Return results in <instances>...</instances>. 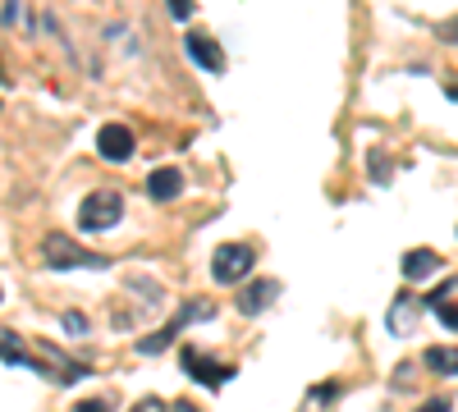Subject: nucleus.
Wrapping results in <instances>:
<instances>
[{
  "label": "nucleus",
  "mask_w": 458,
  "mask_h": 412,
  "mask_svg": "<svg viewBox=\"0 0 458 412\" xmlns=\"http://www.w3.org/2000/svg\"><path fill=\"white\" fill-rule=\"evenodd\" d=\"M42 261L51 271H106L110 266V256L88 252L83 243H73L69 234H47L42 239Z\"/></svg>",
  "instance_id": "1"
},
{
  "label": "nucleus",
  "mask_w": 458,
  "mask_h": 412,
  "mask_svg": "<svg viewBox=\"0 0 458 412\" xmlns=\"http://www.w3.org/2000/svg\"><path fill=\"white\" fill-rule=\"evenodd\" d=\"M120 215H124V198L114 189H97L79 202V230L83 234H106V230L120 224Z\"/></svg>",
  "instance_id": "2"
},
{
  "label": "nucleus",
  "mask_w": 458,
  "mask_h": 412,
  "mask_svg": "<svg viewBox=\"0 0 458 412\" xmlns=\"http://www.w3.org/2000/svg\"><path fill=\"white\" fill-rule=\"evenodd\" d=\"M28 366H32V371H42V376L55 381V385H73V381H83V376H88V366H73V357L60 353V349L47 344V340H37V344H32Z\"/></svg>",
  "instance_id": "3"
},
{
  "label": "nucleus",
  "mask_w": 458,
  "mask_h": 412,
  "mask_svg": "<svg viewBox=\"0 0 458 412\" xmlns=\"http://www.w3.org/2000/svg\"><path fill=\"white\" fill-rule=\"evenodd\" d=\"M252 266H257V252H252L248 243H225V248L211 256V280H216V284H243Z\"/></svg>",
  "instance_id": "4"
},
{
  "label": "nucleus",
  "mask_w": 458,
  "mask_h": 412,
  "mask_svg": "<svg viewBox=\"0 0 458 412\" xmlns=\"http://www.w3.org/2000/svg\"><path fill=\"white\" fill-rule=\"evenodd\" d=\"M179 366H183V376H193V381L207 385V390H220L225 381H234V366L211 362L202 349H183V353H179Z\"/></svg>",
  "instance_id": "5"
},
{
  "label": "nucleus",
  "mask_w": 458,
  "mask_h": 412,
  "mask_svg": "<svg viewBox=\"0 0 458 412\" xmlns=\"http://www.w3.org/2000/svg\"><path fill=\"white\" fill-rule=\"evenodd\" d=\"M97 152H101L106 161H114V165H124V161L138 152V138H133V129H124V124H106V129L97 133Z\"/></svg>",
  "instance_id": "6"
},
{
  "label": "nucleus",
  "mask_w": 458,
  "mask_h": 412,
  "mask_svg": "<svg viewBox=\"0 0 458 412\" xmlns=\"http://www.w3.org/2000/svg\"><path fill=\"white\" fill-rule=\"evenodd\" d=\"M183 51H188V60H193L198 69H207V73H220L225 69V51L211 42V37H202V32H188L183 37Z\"/></svg>",
  "instance_id": "7"
},
{
  "label": "nucleus",
  "mask_w": 458,
  "mask_h": 412,
  "mask_svg": "<svg viewBox=\"0 0 458 412\" xmlns=\"http://www.w3.org/2000/svg\"><path fill=\"white\" fill-rule=\"evenodd\" d=\"M280 298V284L276 280H257V284H248V289H239V312L243 316H257V312H266Z\"/></svg>",
  "instance_id": "8"
},
{
  "label": "nucleus",
  "mask_w": 458,
  "mask_h": 412,
  "mask_svg": "<svg viewBox=\"0 0 458 412\" xmlns=\"http://www.w3.org/2000/svg\"><path fill=\"white\" fill-rule=\"evenodd\" d=\"M427 307L440 316V325H449V330H458V280H449V284H440L431 298H427Z\"/></svg>",
  "instance_id": "9"
},
{
  "label": "nucleus",
  "mask_w": 458,
  "mask_h": 412,
  "mask_svg": "<svg viewBox=\"0 0 458 412\" xmlns=\"http://www.w3.org/2000/svg\"><path fill=\"white\" fill-rule=\"evenodd\" d=\"M436 266H440V256H436L431 248H412V252H403V261H399L403 280H427Z\"/></svg>",
  "instance_id": "10"
},
{
  "label": "nucleus",
  "mask_w": 458,
  "mask_h": 412,
  "mask_svg": "<svg viewBox=\"0 0 458 412\" xmlns=\"http://www.w3.org/2000/svg\"><path fill=\"white\" fill-rule=\"evenodd\" d=\"M147 193L157 198V202H174L183 193V174L179 170H157V174H147Z\"/></svg>",
  "instance_id": "11"
},
{
  "label": "nucleus",
  "mask_w": 458,
  "mask_h": 412,
  "mask_svg": "<svg viewBox=\"0 0 458 412\" xmlns=\"http://www.w3.org/2000/svg\"><path fill=\"white\" fill-rule=\"evenodd\" d=\"M179 334H183V330L170 321V325H161L157 334H147V340H138V353H142V357H157V353H165V349L179 340Z\"/></svg>",
  "instance_id": "12"
},
{
  "label": "nucleus",
  "mask_w": 458,
  "mask_h": 412,
  "mask_svg": "<svg viewBox=\"0 0 458 412\" xmlns=\"http://www.w3.org/2000/svg\"><path fill=\"white\" fill-rule=\"evenodd\" d=\"M0 362H10V366H28V349L23 340L10 330V325H0Z\"/></svg>",
  "instance_id": "13"
},
{
  "label": "nucleus",
  "mask_w": 458,
  "mask_h": 412,
  "mask_svg": "<svg viewBox=\"0 0 458 412\" xmlns=\"http://www.w3.org/2000/svg\"><path fill=\"white\" fill-rule=\"evenodd\" d=\"M422 362L431 366V371H440V376H458V349H427L422 353Z\"/></svg>",
  "instance_id": "14"
},
{
  "label": "nucleus",
  "mask_w": 458,
  "mask_h": 412,
  "mask_svg": "<svg viewBox=\"0 0 458 412\" xmlns=\"http://www.w3.org/2000/svg\"><path fill=\"white\" fill-rule=\"evenodd\" d=\"M211 316H216V303H207V298H193V303H183V307H179L174 325L183 330V325H193V321H211Z\"/></svg>",
  "instance_id": "15"
},
{
  "label": "nucleus",
  "mask_w": 458,
  "mask_h": 412,
  "mask_svg": "<svg viewBox=\"0 0 458 412\" xmlns=\"http://www.w3.org/2000/svg\"><path fill=\"white\" fill-rule=\"evenodd\" d=\"M412 312H417V307L408 303V298H399V303L390 307V330H394V334H408V330H412Z\"/></svg>",
  "instance_id": "16"
},
{
  "label": "nucleus",
  "mask_w": 458,
  "mask_h": 412,
  "mask_svg": "<svg viewBox=\"0 0 458 412\" xmlns=\"http://www.w3.org/2000/svg\"><path fill=\"white\" fill-rule=\"evenodd\" d=\"M165 5H170V19L174 23H188V19H193V10H198L193 0H165Z\"/></svg>",
  "instance_id": "17"
},
{
  "label": "nucleus",
  "mask_w": 458,
  "mask_h": 412,
  "mask_svg": "<svg viewBox=\"0 0 458 412\" xmlns=\"http://www.w3.org/2000/svg\"><path fill=\"white\" fill-rule=\"evenodd\" d=\"M60 325H64V330H69V334H88V330H92V325H88V316H83V312H64V321H60Z\"/></svg>",
  "instance_id": "18"
},
{
  "label": "nucleus",
  "mask_w": 458,
  "mask_h": 412,
  "mask_svg": "<svg viewBox=\"0 0 458 412\" xmlns=\"http://www.w3.org/2000/svg\"><path fill=\"white\" fill-rule=\"evenodd\" d=\"M339 390H344V385H335V381H330V385H317V390H312V399L326 408V403H335V399H339Z\"/></svg>",
  "instance_id": "19"
},
{
  "label": "nucleus",
  "mask_w": 458,
  "mask_h": 412,
  "mask_svg": "<svg viewBox=\"0 0 458 412\" xmlns=\"http://www.w3.org/2000/svg\"><path fill=\"white\" fill-rule=\"evenodd\" d=\"M371 170H376V183H390V161L386 156H371Z\"/></svg>",
  "instance_id": "20"
},
{
  "label": "nucleus",
  "mask_w": 458,
  "mask_h": 412,
  "mask_svg": "<svg viewBox=\"0 0 458 412\" xmlns=\"http://www.w3.org/2000/svg\"><path fill=\"white\" fill-rule=\"evenodd\" d=\"M73 412H110V399H83Z\"/></svg>",
  "instance_id": "21"
},
{
  "label": "nucleus",
  "mask_w": 458,
  "mask_h": 412,
  "mask_svg": "<svg viewBox=\"0 0 458 412\" xmlns=\"http://www.w3.org/2000/svg\"><path fill=\"white\" fill-rule=\"evenodd\" d=\"M440 42H449V46H458V19H449V23H440Z\"/></svg>",
  "instance_id": "22"
},
{
  "label": "nucleus",
  "mask_w": 458,
  "mask_h": 412,
  "mask_svg": "<svg viewBox=\"0 0 458 412\" xmlns=\"http://www.w3.org/2000/svg\"><path fill=\"white\" fill-rule=\"evenodd\" d=\"M417 412H454V403H449V399H427Z\"/></svg>",
  "instance_id": "23"
},
{
  "label": "nucleus",
  "mask_w": 458,
  "mask_h": 412,
  "mask_svg": "<svg viewBox=\"0 0 458 412\" xmlns=\"http://www.w3.org/2000/svg\"><path fill=\"white\" fill-rule=\"evenodd\" d=\"M133 412H165V403H161V399H142Z\"/></svg>",
  "instance_id": "24"
},
{
  "label": "nucleus",
  "mask_w": 458,
  "mask_h": 412,
  "mask_svg": "<svg viewBox=\"0 0 458 412\" xmlns=\"http://www.w3.org/2000/svg\"><path fill=\"white\" fill-rule=\"evenodd\" d=\"M170 412H198V408H193V403H174Z\"/></svg>",
  "instance_id": "25"
},
{
  "label": "nucleus",
  "mask_w": 458,
  "mask_h": 412,
  "mask_svg": "<svg viewBox=\"0 0 458 412\" xmlns=\"http://www.w3.org/2000/svg\"><path fill=\"white\" fill-rule=\"evenodd\" d=\"M449 97H454V101H458V88H449Z\"/></svg>",
  "instance_id": "26"
},
{
  "label": "nucleus",
  "mask_w": 458,
  "mask_h": 412,
  "mask_svg": "<svg viewBox=\"0 0 458 412\" xmlns=\"http://www.w3.org/2000/svg\"><path fill=\"white\" fill-rule=\"evenodd\" d=\"M0 298H5V289H0Z\"/></svg>",
  "instance_id": "27"
}]
</instances>
